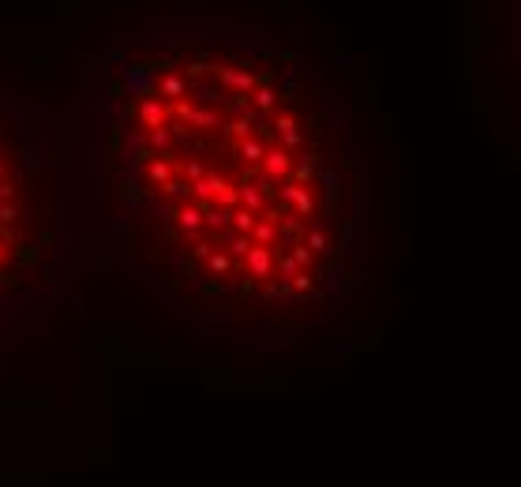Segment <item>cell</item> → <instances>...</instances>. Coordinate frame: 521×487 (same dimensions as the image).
Segmentation results:
<instances>
[{"label": "cell", "instance_id": "obj_2", "mask_svg": "<svg viewBox=\"0 0 521 487\" xmlns=\"http://www.w3.org/2000/svg\"><path fill=\"white\" fill-rule=\"evenodd\" d=\"M49 247V206L19 121L0 105V308L38 277Z\"/></svg>", "mask_w": 521, "mask_h": 487}, {"label": "cell", "instance_id": "obj_1", "mask_svg": "<svg viewBox=\"0 0 521 487\" xmlns=\"http://www.w3.org/2000/svg\"><path fill=\"white\" fill-rule=\"evenodd\" d=\"M117 229L199 319L334 297L356 244L349 162L293 68L158 49L117 75Z\"/></svg>", "mask_w": 521, "mask_h": 487}]
</instances>
